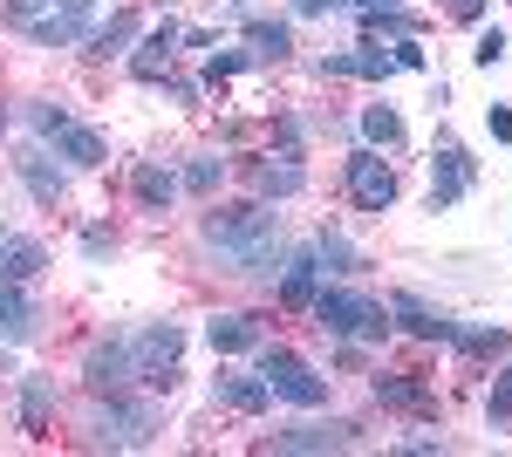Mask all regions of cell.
Instances as JSON below:
<instances>
[{
  "instance_id": "6",
  "label": "cell",
  "mask_w": 512,
  "mask_h": 457,
  "mask_svg": "<svg viewBox=\"0 0 512 457\" xmlns=\"http://www.w3.org/2000/svg\"><path fill=\"white\" fill-rule=\"evenodd\" d=\"M178 355H185V335L171 321H151L144 335H130V362L151 389H178Z\"/></svg>"
},
{
  "instance_id": "12",
  "label": "cell",
  "mask_w": 512,
  "mask_h": 457,
  "mask_svg": "<svg viewBox=\"0 0 512 457\" xmlns=\"http://www.w3.org/2000/svg\"><path fill=\"white\" fill-rule=\"evenodd\" d=\"M130 376H137V362H130V335H110V342H96L89 355H82V382H89V389H110V396H117Z\"/></svg>"
},
{
  "instance_id": "16",
  "label": "cell",
  "mask_w": 512,
  "mask_h": 457,
  "mask_svg": "<svg viewBox=\"0 0 512 457\" xmlns=\"http://www.w3.org/2000/svg\"><path fill=\"white\" fill-rule=\"evenodd\" d=\"M205 342L219 348V355H253V348L267 342V328H260L253 314H212V321H205Z\"/></svg>"
},
{
  "instance_id": "17",
  "label": "cell",
  "mask_w": 512,
  "mask_h": 457,
  "mask_svg": "<svg viewBox=\"0 0 512 457\" xmlns=\"http://www.w3.org/2000/svg\"><path fill=\"white\" fill-rule=\"evenodd\" d=\"M144 35V14H137V7H117V14H110V21H103V28H89V55H96V62H110V55H130V41Z\"/></svg>"
},
{
  "instance_id": "21",
  "label": "cell",
  "mask_w": 512,
  "mask_h": 457,
  "mask_svg": "<svg viewBox=\"0 0 512 457\" xmlns=\"http://www.w3.org/2000/svg\"><path fill=\"white\" fill-rule=\"evenodd\" d=\"M321 76H369V82H390L396 76V48H349V55H328Z\"/></svg>"
},
{
  "instance_id": "26",
  "label": "cell",
  "mask_w": 512,
  "mask_h": 457,
  "mask_svg": "<svg viewBox=\"0 0 512 457\" xmlns=\"http://www.w3.org/2000/svg\"><path fill=\"white\" fill-rule=\"evenodd\" d=\"M315 253H321V273H362V253L342 232H315Z\"/></svg>"
},
{
  "instance_id": "35",
  "label": "cell",
  "mask_w": 512,
  "mask_h": 457,
  "mask_svg": "<svg viewBox=\"0 0 512 457\" xmlns=\"http://www.w3.org/2000/svg\"><path fill=\"white\" fill-rule=\"evenodd\" d=\"M335 7H355V0H294V14H335Z\"/></svg>"
},
{
  "instance_id": "28",
  "label": "cell",
  "mask_w": 512,
  "mask_h": 457,
  "mask_svg": "<svg viewBox=\"0 0 512 457\" xmlns=\"http://www.w3.org/2000/svg\"><path fill=\"white\" fill-rule=\"evenodd\" d=\"M219 178H226V157H192L178 185H185V191H198V198H212V191H219Z\"/></svg>"
},
{
  "instance_id": "3",
  "label": "cell",
  "mask_w": 512,
  "mask_h": 457,
  "mask_svg": "<svg viewBox=\"0 0 512 457\" xmlns=\"http://www.w3.org/2000/svg\"><path fill=\"white\" fill-rule=\"evenodd\" d=\"M315 328L335 335V342H383L396 321H390L383 301H369V294H355V287H321L315 294Z\"/></svg>"
},
{
  "instance_id": "24",
  "label": "cell",
  "mask_w": 512,
  "mask_h": 457,
  "mask_svg": "<svg viewBox=\"0 0 512 457\" xmlns=\"http://www.w3.org/2000/svg\"><path fill=\"white\" fill-rule=\"evenodd\" d=\"M246 55L253 62H287V48H294V35H287V21H260V14H246Z\"/></svg>"
},
{
  "instance_id": "23",
  "label": "cell",
  "mask_w": 512,
  "mask_h": 457,
  "mask_svg": "<svg viewBox=\"0 0 512 457\" xmlns=\"http://www.w3.org/2000/svg\"><path fill=\"white\" fill-rule=\"evenodd\" d=\"M48 417H55V376H21V430L48 437Z\"/></svg>"
},
{
  "instance_id": "33",
  "label": "cell",
  "mask_w": 512,
  "mask_h": 457,
  "mask_svg": "<svg viewBox=\"0 0 512 457\" xmlns=\"http://www.w3.org/2000/svg\"><path fill=\"white\" fill-rule=\"evenodd\" d=\"M82 253H89V260H103V253H117V239H110L103 226H89V232H82Z\"/></svg>"
},
{
  "instance_id": "32",
  "label": "cell",
  "mask_w": 512,
  "mask_h": 457,
  "mask_svg": "<svg viewBox=\"0 0 512 457\" xmlns=\"http://www.w3.org/2000/svg\"><path fill=\"white\" fill-rule=\"evenodd\" d=\"M485 130H492L499 144H512V110H506V103H492V110H485Z\"/></svg>"
},
{
  "instance_id": "8",
  "label": "cell",
  "mask_w": 512,
  "mask_h": 457,
  "mask_svg": "<svg viewBox=\"0 0 512 457\" xmlns=\"http://www.w3.org/2000/svg\"><path fill=\"white\" fill-rule=\"evenodd\" d=\"M472 157H465V144L451 137V130H437V144H431V212H451L465 191H472Z\"/></svg>"
},
{
  "instance_id": "25",
  "label": "cell",
  "mask_w": 512,
  "mask_h": 457,
  "mask_svg": "<svg viewBox=\"0 0 512 457\" xmlns=\"http://www.w3.org/2000/svg\"><path fill=\"white\" fill-rule=\"evenodd\" d=\"M362 137H369L376 151H396V144H403V116H396L390 103H369V110H362Z\"/></svg>"
},
{
  "instance_id": "31",
  "label": "cell",
  "mask_w": 512,
  "mask_h": 457,
  "mask_svg": "<svg viewBox=\"0 0 512 457\" xmlns=\"http://www.w3.org/2000/svg\"><path fill=\"white\" fill-rule=\"evenodd\" d=\"M246 62H253V55H212V62H205V76H212V82H226V76H239Z\"/></svg>"
},
{
  "instance_id": "14",
  "label": "cell",
  "mask_w": 512,
  "mask_h": 457,
  "mask_svg": "<svg viewBox=\"0 0 512 457\" xmlns=\"http://www.w3.org/2000/svg\"><path fill=\"white\" fill-rule=\"evenodd\" d=\"M274 280H280V307H315V294H321V253H315V246L287 253Z\"/></svg>"
},
{
  "instance_id": "22",
  "label": "cell",
  "mask_w": 512,
  "mask_h": 457,
  "mask_svg": "<svg viewBox=\"0 0 512 457\" xmlns=\"http://www.w3.org/2000/svg\"><path fill=\"white\" fill-rule=\"evenodd\" d=\"M253 185L267 191V198H294V191H308V171H301L294 151H274L267 164H253Z\"/></svg>"
},
{
  "instance_id": "36",
  "label": "cell",
  "mask_w": 512,
  "mask_h": 457,
  "mask_svg": "<svg viewBox=\"0 0 512 457\" xmlns=\"http://www.w3.org/2000/svg\"><path fill=\"white\" fill-rule=\"evenodd\" d=\"M164 89H171L178 103H198V82H185V76H164Z\"/></svg>"
},
{
  "instance_id": "4",
  "label": "cell",
  "mask_w": 512,
  "mask_h": 457,
  "mask_svg": "<svg viewBox=\"0 0 512 457\" xmlns=\"http://www.w3.org/2000/svg\"><path fill=\"white\" fill-rule=\"evenodd\" d=\"M253 355H260V382L274 389L280 403H294V410H321V403H328V376H321L315 362H301L294 348L260 342Z\"/></svg>"
},
{
  "instance_id": "15",
  "label": "cell",
  "mask_w": 512,
  "mask_h": 457,
  "mask_svg": "<svg viewBox=\"0 0 512 457\" xmlns=\"http://www.w3.org/2000/svg\"><path fill=\"white\" fill-rule=\"evenodd\" d=\"M212 396H219L226 410H239V417H260V410L274 403V389L260 382V369H253V376H246V369H219V376H212Z\"/></svg>"
},
{
  "instance_id": "11",
  "label": "cell",
  "mask_w": 512,
  "mask_h": 457,
  "mask_svg": "<svg viewBox=\"0 0 512 457\" xmlns=\"http://www.w3.org/2000/svg\"><path fill=\"white\" fill-rule=\"evenodd\" d=\"M14 178L35 191L41 205H55V198L69 191V171L55 164V151H48V144H21V151H14Z\"/></svg>"
},
{
  "instance_id": "30",
  "label": "cell",
  "mask_w": 512,
  "mask_h": 457,
  "mask_svg": "<svg viewBox=\"0 0 512 457\" xmlns=\"http://www.w3.org/2000/svg\"><path fill=\"white\" fill-rule=\"evenodd\" d=\"M472 62H478V69H499V62H506V35H499V28H485L478 48H472Z\"/></svg>"
},
{
  "instance_id": "18",
  "label": "cell",
  "mask_w": 512,
  "mask_h": 457,
  "mask_svg": "<svg viewBox=\"0 0 512 457\" xmlns=\"http://www.w3.org/2000/svg\"><path fill=\"white\" fill-rule=\"evenodd\" d=\"M35 301L21 294V280H0V342L7 348H21V342H35Z\"/></svg>"
},
{
  "instance_id": "20",
  "label": "cell",
  "mask_w": 512,
  "mask_h": 457,
  "mask_svg": "<svg viewBox=\"0 0 512 457\" xmlns=\"http://www.w3.org/2000/svg\"><path fill=\"white\" fill-rule=\"evenodd\" d=\"M130 198H137V212L164 219V212H171V198H178V178H171L164 164H137V171H130Z\"/></svg>"
},
{
  "instance_id": "19",
  "label": "cell",
  "mask_w": 512,
  "mask_h": 457,
  "mask_svg": "<svg viewBox=\"0 0 512 457\" xmlns=\"http://www.w3.org/2000/svg\"><path fill=\"white\" fill-rule=\"evenodd\" d=\"M48 267V246L41 239H28V232H0V280H35V273Z\"/></svg>"
},
{
  "instance_id": "27",
  "label": "cell",
  "mask_w": 512,
  "mask_h": 457,
  "mask_svg": "<svg viewBox=\"0 0 512 457\" xmlns=\"http://www.w3.org/2000/svg\"><path fill=\"white\" fill-rule=\"evenodd\" d=\"M376 403H396V410H431L424 382H403V376H376Z\"/></svg>"
},
{
  "instance_id": "9",
  "label": "cell",
  "mask_w": 512,
  "mask_h": 457,
  "mask_svg": "<svg viewBox=\"0 0 512 457\" xmlns=\"http://www.w3.org/2000/svg\"><path fill=\"white\" fill-rule=\"evenodd\" d=\"M355 423L349 417H308V423H280L267 437V451H349Z\"/></svg>"
},
{
  "instance_id": "37",
  "label": "cell",
  "mask_w": 512,
  "mask_h": 457,
  "mask_svg": "<svg viewBox=\"0 0 512 457\" xmlns=\"http://www.w3.org/2000/svg\"><path fill=\"white\" fill-rule=\"evenodd\" d=\"M451 14H458V21H478V14H485V0H451Z\"/></svg>"
},
{
  "instance_id": "38",
  "label": "cell",
  "mask_w": 512,
  "mask_h": 457,
  "mask_svg": "<svg viewBox=\"0 0 512 457\" xmlns=\"http://www.w3.org/2000/svg\"><path fill=\"white\" fill-rule=\"evenodd\" d=\"M0 130H7V110H0Z\"/></svg>"
},
{
  "instance_id": "5",
  "label": "cell",
  "mask_w": 512,
  "mask_h": 457,
  "mask_svg": "<svg viewBox=\"0 0 512 457\" xmlns=\"http://www.w3.org/2000/svg\"><path fill=\"white\" fill-rule=\"evenodd\" d=\"M151 437H158V410L151 403H123V396H110L96 410V423H89V444L96 451H144Z\"/></svg>"
},
{
  "instance_id": "29",
  "label": "cell",
  "mask_w": 512,
  "mask_h": 457,
  "mask_svg": "<svg viewBox=\"0 0 512 457\" xmlns=\"http://www.w3.org/2000/svg\"><path fill=\"white\" fill-rule=\"evenodd\" d=\"M485 423L492 430H512V369L492 376V396H485Z\"/></svg>"
},
{
  "instance_id": "10",
  "label": "cell",
  "mask_w": 512,
  "mask_h": 457,
  "mask_svg": "<svg viewBox=\"0 0 512 457\" xmlns=\"http://www.w3.org/2000/svg\"><path fill=\"white\" fill-rule=\"evenodd\" d=\"M178 41H185V28H178L171 14H164L158 28H144V35H137V55H130V76H137V82H164V76H171Z\"/></svg>"
},
{
  "instance_id": "13",
  "label": "cell",
  "mask_w": 512,
  "mask_h": 457,
  "mask_svg": "<svg viewBox=\"0 0 512 457\" xmlns=\"http://www.w3.org/2000/svg\"><path fill=\"white\" fill-rule=\"evenodd\" d=\"M390 321H403L417 342H451V335H458V321H451L444 307H431L424 294H410V287H403V294H390Z\"/></svg>"
},
{
  "instance_id": "34",
  "label": "cell",
  "mask_w": 512,
  "mask_h": 457,
  "mask_svg": "<svg viewBox=\"0 0 512 457\" xmlns=\"http://www.w3.org/2000/svg\"><path fill=\"white\" fill-rule=\"evenodd\" d=\"M41 7H48V0H7V14H14L21 28H28V21H41Z\"/></svg>"
},
{
  "instance_id": "2",
  "label": "cell",
  "mask_w": 512,
  "mask_h": 457,
  "mask_svg": "<svg viewBox=\"0 0 512 457\" xmlns=\"http://www.w3.org/2000/svg\"><path fill=\"white\" fill-rule=\"evenodd\" d=\"M28 130H35V137L62 157V164H76V171H103V164H110V144H103L89 123H76L62 103H48V96H35V103H28Z\"/></svg>"
},
{
  "instance_id": "7",
  "label": "cell",
  "mask_w": 512,
  "mask_h": 457,
  "mask_svg": "<svg viewBox=\"0 0 512 457\" xmlns=\"http://www.w3.org/2000/svg\"><path fill=\"white\" fill-rule=\"evenodd\" d=\"M342 185H349V198L362 205V212H390L396 205V171H390V157L376 151H349V164H342Z\"/></svg>"
},
{
  "instance_id": "1",
  "label": "cell",
  "mask_w": 512,
  "mask_h": 457,
  "mask_svg": "<svg viewBox=\"0 0 512 457\" xmlns=\"http://www.w3.org/2000/svg\"><path fill=\"white\" fill-rule=\"evenodd\" d=\"M198 246L226 273L267 280V287H274L280 260H287V253H280V212H267L260 198H246V205H212L205 226H198Z\"/></svg>"
}]
</instances>
